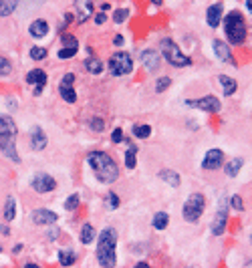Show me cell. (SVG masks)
Instances as JSON below:
<instances>
[{
  "label": "cell",
  "instance_id": "6da1fadb",
  "mask_svg": "<svg viewBox=\"0 0 252 268\" xmlns=\"http://www.w3.org/2000/svg\"><path fill=\"white\" fill-rule=\"evenodd\" d=\"M87 163L93 169L95 177L101 184H113L119 177V167L113 161V158L105 152H91L87 156Z\"/></svg>",
  "mask_w": 252,
  "mask_h": 268
},
{
  "label": "cell",
  "instance_id": "7a4b0ae2",
  "mask_svg": "<svg viewBox=\"0 0 252 268\" xmlns=\"http://www.w3.org/2000/svg\"><path fill=\"white\" fill-rule=\"evenodd\" d=\"M16 135H18V127L14 123V119L10 115H0V152L14 163L20 161L16 154Z\"/></svg>",
  "mask_w": 252,
  "mask_h": 268
},
{
  "label": "cell",
  "instance_id": "3957f363",
  "mask_svg": "<svg viewBox=\"0 0 252 268\" xmlns=\"http://www.w3.org/2000/svg\"><path fill=\"white\" fill-rule=\"evenodd\" d=\"M117 230L115 228H105L99 234V242H97V262L101 268H115L117 264Z\"/></svg>",
  "mask_w": 252,
  "mask_h": 268
},
{
  "label": "cell",
  "instance_id": "277c9868",
  "mask_svg": "<svg viewBox=\"0 0 252 268\" xmlns=\"http://www.w3.org/2000/svg\"><path fill=\"white\" fill-rule=\"evenodd\" d=\"M224 33H226V39H228V47L234 45H242L248 37V28H246V20L244 16L238 12V10H232L224 16Z\"/></svg>",
  "mask_w": 252,
  "mask_h": 268
},
{
  "label": "cell",
  "instance_id": "5b68a950",
  "mask_svg": "<svg viewBox=\"0 0 252 268\" xmlns=\"http://www.w3.org/2000/svg\"><path fill=\"white\" fill-rule=\"evenodd\" d=\"M160 47H162V54H164V58L168 61V65L178 67V69H180V67H190V65H192V58L188 56V54H184L182 49H180L172 39H162Z\"/></svg>",
  "mask_w": 252,
  "mask_h": 268
},
{
  "label": "cell",
  "instance_id": "8992f818",
  "mask_svg": "<svg viewBox=\"0 0 252 268\" xmlns=\"http://www.w3.org/2000/svg\"><path fill=\"white\" fill-rule=\"evenodd\" d=\"M204 208H206V198L200 192H194L190 198L186 200L184 208H182V216L186 222H198L200 216L204 214Z\"/></svg>",
  "mask_w": 252,
  "mask_h": 268
},
{
  "label": "cell",
  "instance_id": "52a82bcc",
  "mask_svg": "<svg viewBox=\"0 0 252 268\" xmlns=\"http://www.w3.org/2000/svg\"><path fill=\"white\" fill-rule=\"evenodd\" d=\"M109 73L113 77H123V75H129L133 71V58L125 53V51H117L111 54V58L107 61Z\"/></svg>",
  "mask_w": 252,
  "mask_h": 268
},
{
  "label": "cell",
  "instance_id": "ba28073f",
  "mask_svg": "<svg viewBox=\"0 0 252 268\" xmlns=\"http://www.w3.org/2000/svg\"><path fill=\"white\" fill-rule=\"evenodd\" d=\"M226 226H228V202L222 198V200H220L218 212L214 216V222H212V234H216V236L224 234Z\"/></svg>",
  "mask_w": 252,
  "mask_h": 268
},
{
  "label": "cell",
  "instance_id": "9c48e42d",
  "mask_svg": "<svg viewBox=\"0 0 252 268\" xmlns=\"http://www.w3.org/2000/svg\"><path fill=\"white\" fill-rule=\"evenodd\" d=\"M188 107H198L206 113H218L220 109H222V105H220V99L216 95H206L202 99H190V101H186Z\"/></svg>",
  "mask_w": 252,
  "mask_h": 268
},
{
  "label": "cell",
  "instance_id": "30bf717a",
  "mask_svg": "<svg viewBox=\"0 0 252 268\" xmlns=\"http://www.w3.org/2000/svg\"><path fill=\"white\" fill-rule=\"evenodd\" d=\"M30 186H33L35 192L39 194H49L57 188V182H55V177H51L49 173H37L33 177V182H30Z\"/></svg>",
  "mask_w": 252,
  "mask_h": 268
},
{
  "label": "cell",
  "instance_id": "8fae6325",
  "mask_svg": "<svg viewBox=\"0 0 252 268\" xmlns=\"http://www.w3.org/2000/svg\"><path fill=\"white\" fill-rule=\"evenodd\" d=\"M224 165V154L222 150H208L206 156H204V161H202V167L208 169V171H214L218 167Z\"/></svg>",
  "mask_w": 252,
  "mask_h": 268
},
{
  "label": "cell",
  "instance_id": "7c38bea8",
  "mask_svg": "<svg viewBox=\"0 0 252 268\" xmlns=\"http://www.w3.org/2000/svg\"><path fill=\"white\" fill-rule=\"evenodd\" d=\"M61 41H63V49L57 53L59 58H71V56L77 54V51H79V41H77V37H73V35H63Z\"/></svg>",
  "mask_w": 252,
  "mask_h": 268
},
{
  "label": "cell",
  "instance_id": "4fadbf2b",
  "mask_svg": "<svg viewBox=\"0 0 252 268\" xmlns=\"http://www.w3.org/2000/svg\"><path fill=\"white\" fill-rule=\"evenodd\" d=\"M26 83L28 85H35V95L39 97L43 93V87L47 83V73L43 69H33L26 73Z\"/></svg>",
  "mask_w": 252,
  "mask_h": 268
},
{
  "label": "cell",
  "instance_id": "5bb4252c",
  "mask_svg": "<svg viewBox=\"0 0 252 268\" xmlns=\"http://www.w3.org/2000/svg\"><path fill=\"white\" fill-rule=\"evenodd\" d=\"M212 49H214V54L220 58L222 63H232L234 65V56H232V49L224 43V41H214L212 43Z\"/></svg>",
  "mask_w": 252,
  "mask_h": 268
},
{
  "label": "cell",
  "instance_id": "9a60e30c",
  "mask_svg": "<svg viewBox=\"0 0 252 268\" xmlns=\"http://www.w3.org/2000/svg\"><path fill=\"white\" fill-rule=\"evenodd\" d=\"M57 220H59V216H57L55 212L47 210V208H39V210L33 212V222H35L37 226H51V224H55Z\"/></svg>",
  "mask_w": 252,
  "mask_h": 268
},
{
  "label": "cell",
  "instance_id": "2e32d148",
  "mask_svg": "<svg viewBox=\"0 0 252 268\" xmlns=\"http://www.w3.org/2000/svg\"><path fill=\"white\" fill-rule=\"evenodd\" d=\"M222 8L224 6L220 4V2L208 6V10H206V22H208V26H212V28H218L220 26V22H222Z\"/></svg>",
  "mask_w": 252,
  "mask_h": 268
},
{
  "label": "cell",
  "instance_id": "e0dca14e",
  "mask_svg": "<svg viewBox=\"0 0 252 268\" xmlns=\"http://www.w3.org/2000/svg\"><path fill=\"white\" fill-rule=\"evenodd\" d=\"M28 33H30V37H33V39H43V37H47V33H49V22L43 20V18L33 20V22H30V26H28Z\"/></svg>",
  "mask_w": 252,
  "mask_h": 268
},
{
  "label": "cell",
  "instance_id": "ac0fdd59",
  "mask_svg": "<svg viewBox=\"0 0 252 268\" xmlns=\"http://www.w3.org/2000/svg\"><path fill=\"white\" fill-rule=\"evenodd\" d=\"M141 63L147 71H157V67H160V54L151 49H147L141 53Z\"/></svg>",
  "mask_w": 252,
  "mask_h": 268
},
{
  "label": "cell",
  "instance_id": "d6986e66",
  "mask_svg": "<svg viewBox=\"0 0 252 268\" xmlns=\"http://www.w3.org/2000/svg\"><path fill=\"white\" fill-rule=\"evenodd\" d=\"M30 145H33V150H37V152L47 147V135L41 127H33V131H30Z\"/></svg>",
  "mask_w": 252,
  "mask_h": 268
},
{
  "label": "cell",
  "instance_id": "ffe728a7",
  "mask_svg": "<svg viewBox=\"0 0 252 268\" xmlns=\"http://www.w3.org/2000/svg\"><path fill=\"white\" fill-rule=\"evenodd\" d=\"M218 83L222 85V89H224V97H232L236 93V89H238L236 81L230 79V77H226V75H218Z\"/></svg>",
  "mask_w": 252,
  "mask_h": 268
},
{
  "label": "cell",
  "instance_id": "44dd1931",
  "mask_svg": "<svg viewBox=\"0 0 252 268\" xmlns=\"http://www.w3.org/2000/svg\"><path fill=\"white\" fill-rule=\"evenodd\" d=\"M83 67H85V69H87L91 75H101V73H103V63L99 61V58H95V56H89V58H85Z\"/></svg>",
  "mask_w": 252,
  "mask_h": 268
},
{
  "label": "cell",
  "instance_id": "7402d4cb",
  "mask_svg": "<svg viewBox=\"0 0 252 268\" xmlns=\"http://www.w3.org/2000/svg\"><path fill=\"white\" fill-rule=\"evenodd\" d=\"M242 165H244V160H242V158H234L232 161H228V163L224 165V171H226L228 177H236V175L240 173Z\"/></svg>",
  "mask_w": 252,
  "mask_h": 268
},
{
  "label": "cell",
  "instance_id": "603a6c76",
  "mask_svg": "<svg viewBox=\"0 0 252 268\" xmlns=\"http://www.w3.org/2000/svg\"><path fill=\"white\" fill-rule=\"evenodd\" d=\"M160 177H162L166 184H170V186H174V188H178V186L182 184L180 175H178L174 169H162V171H160Z\"/></svg>",
  "mask_w": 252,
  "mask_h": 268
},
{
  "label": "cell",
  "instance_id": "cb8c5ba5",
  "mask_svg": "<svg viewBox=\"0 0 252 268\" xmlns=\"http://www.w3.org/2000/svg\"><path fill=\"white\" fill-rule=\"evenodd\" d=\"M75 8H77V16H79L77 20L79 22H85L91 16V12H93V4L91 2H77Z\"/></svg>",
  "mask_w": 252,
  "mask_h": 268
},
{
  "label": "cell",
  "instance_id": "d4e9b609",
  "mask_svg": "<svg viewBox=\"0 0 252 268\" xmlns=\"http://www.w3.org/2000/svg\"><path fill=\"white\" fill-rule=\"evenodd\" d=\"M59 262L61 266H73L77 262V254L73 250H59Z\"/></svg>",
  "mask_w": 252,
  "mask_h": 268
},
{
  "label": "cell",
  "instance_id": "484cf974",
  "mask_svg": "<svg viewBox=\"0 0 252 268\" xmlns=\"http://www.w3.org/2000/svg\"><path fill=\"white\" fill-rule=\"evenodd\" d=\"M2 216H4V220H6V222L14 220V216H16V204H14V198H12V196H8V198H6V204H4V212H2Z\"/></svg>",
  "mask_w": 252,
  "mask_h": 268
},
{
  "label": "cell",
  "instance_id": "4316f807",
  "mask_svg": "<svg viewBox=\"0 0 252 268\" xmlns=\"http://www.w3.org/2000/svg\"><path fill=\"white\" fill-rule=\"evenodd\" d=\"M81 242L83 244H91L93 240H95V228H93L91 224H83V228H81Z\"/></svg>",
  "mask_w": 252,
  "mask_h": 268
},
{
  "label": "cell",
  "instance_id": "83f0119b",
  "mask_svg": "<svg viewBox=\"0 0 252 268\" xmlns=\"http://www.w3.org/2000/svg\"><path fill=\"white\" fill-rule=\"evenodd\" d=\"M168 224H170L168 212H157V214L153 216V228H155V230H166Z\"/></svg>",
  "mask_w": 252,
  "mask_h": 268
},
{
  "label": "cell",
  "instance_id": "f1b7e54d",
  "mask_svg": "<svg viewBox=\"0 0 252 268\" xmlns=\"http://www.w3.org/2000/svg\"><path fill=\"white\" fill-rule=\"evenodd\" d=\"M59 95L63 97V101H67V103H75L77 101V93H75V89L73 87H59Z\"/></svg>",
  "mask_w": 252,
  "mask_h": 268
},
{
  "label": "cell",
  "instance_id": "f546056e",
  "mask_svg": "<svg viewBox=\"0 0 252 268\" xmlns=\"http://www.w3.org/2000/svg\"><path fill=\"white\" fill-rule=\"evenodd\" d=\"M18 8V2L14 0H0V16H10L12 10Z\"/></svg>",
  "mask_w": 252,
  "mask_h": 268
},
{
  "label": "cell",
  "instance_id": "4dcf8cb0",
  "mask_svg": "<svg viewBox=\"0 0 252 268\" xmlns=\"http://www.w3.org/2000/svg\"><path fill=\"white\" fill-rule=\"evenodd\" d=\"M135 163H137V145H129V150L125 152V165L133 169Z\"/></svg>",
  "mask_w": 252,
  "mask_h": 268
},
{
  "label": "cell",
  "instance_id": "1f68e13d",
  "mask_svg": "<svg viewBox=\"0 0 252 268\" xmlns=\"http://www.w3.org/2000/svg\"><path fill=\"white\" fill-rule=\"evenodd\" d=\"M47 54H49V51L45 47H33L30 49V58H33V61H43V58H47Z\"/></svg>",
  "mask_w": 252,
  "mask_h": 268
},
{
  "label": "cell",
  "instance_id": "d6a6232c",
  "mask_svg": "<svg viewBox=\"0 0 252 268\" xmlns=\"http://www.w3.org/2000/svg\"><path fill=\"white\" fill-rule=\"evenodd\" d=\"M133 135L139 139H147L151 135V125H135L133 127Z\"/></svg>",
  "mask_w": 252,
  "mask_h": 268
},
{
  "label": "cell",
  "instance_id": "836d02e7",
  "mask_svg": "<svg viewBox=\"0 0 252 268\" xmlns=\"http://www.w3.org/2000/svg\"><path fill=\"white\" fill-rule=\"evenodd\" d=\"M10 73H12L10 61H8V58H4V56H0V77H6V75H10Z\"/></svg>",
  "mask_w": 252,
  "mask_h": 268
},
{
  "label": "cell",
  "instance_id": "e575fe53",
  "mask_svg": "<svg viewBox=\"0 0 252 268\" xmlns=\"http://www.w3.org/2000/svg\"><path fill=\"white\" fill-rule=\"evenodd\" d=\"M77 208H79V196H77V194H71V196L65 200V210L73 212V210H77Z\"/></svg>",
  "mask_w": 252,
  "mask_h": 268
},
{
  "label": "cell",
  "instance_id": "d590c367",
  "mask_svg": "<svg viewBox=\"0 0 252 268\" xmlns=\"http://www.w3.org/2000/svg\"><path fill=\"white\" fill-rule=\"evenodd\" d=\"M170 85H172V79H170V77H162V79H157V83H155V93H164Z\"/></svg>",
  "mask_w": 252,
  "mask_h": 268
},
{
  "label": "cell",
  "instance_id": "8d00e7d4",
  "mask_svg": "<svg viewBox=\"0 0 252 268\" xmlns=\"http://www.w3.org/2000/svg\"><path fill=\"white\" fill-rule=\"evenodd\" d=\"M127 16H129V10H127V8H119V10H115V14H113V22L121 24V22L127 20Z\"/></svg>",
  "mask_w": 252,
  "mask_h": 268
},
{
  "label": "cell",
  "instance_id": "74e56055",
  "mask_svg": "<svg viewBox=\"0 0 252 268\" xmlns=\"http://www.w3.org/2000/svg\"><path fill=\"white\" fill-rule=\"evenodd\" d=\"M230 206H234V210H238V212L244 210V204H242V198L240 196H232L230 198Z\"/></svg>",
  "mask_w": 252,
  "mask_h": 268
},
{
  "label": "cell",
  "instance_id": "f35d334b",
  "mask_svg": "<svg viewBox=\"0 0 252 268\" xmlns=\"http://www.w3.org/2000/svg\"><path fill=\"white\" fill-rule=\"evenodd\" d=\"M103 119H91L89 121V127L93 129V131H103Z\"/></svg>",
  "mask_w": 252,
  "mask_h": 268
},
{
  "label": "cell",
  "instance_id": "ab89813d",
  "mask_svg": "<svg viewBox=\"0 0 252 268\" xmlns=\"http://www.w3.org/2000/svg\"><path fill=\"white\" fill-rule=\"evenodd\" d=\"M73 83H75V75L73 73H65V75H63V81H61L63 87H73Z\"/></svg>",
  "mask_w": 252,
  "mask_h": 268
},
{
  "label": "cell",
  "instance_id": "60d3db41",
  "mask_svg": "<svg viewBox=\"0 0 252 268\" xmlns=\"http://www.w3.org/2000/svg\"><path fill=\"white\" fill-rule=\"evenodd\" d=\"M111 141H113V143H121V141H123V131H121L119 127L111 133Z\"/></svg>",
  "mask_w": 252,
  "mask_h": 268
},
{
  "label": "cell",
  "instance_id": "b9f144b4",
  "mask_svg": "<svg viewBox=\"0 0 252 268\" xmlns=\"http://www.w3.org/2000/svg\"><path fill=\"white\" fill-rule=\"evenodd\" d=\"M107 198H109V206H111V210H115V208H119V198H117V194H113V192H111Z\"/></svg>",
  "mask_w": 252,
  "mask_h": 268
},
{
  "label": "cell",
  "instance_id": "7bdbcfd3",
  "mask_svg": "<svg viewBox=\"0 0 252 268\" xmlns=\"http://www.w3.org/2000/svg\"><path fill=\"white\" fill-rule=\"evenodd\" d=\"M107 20V16H105V12H99V14H95V24H103Z\"/></svg>",
  "mask_w": 252,
  "mask_h": 268
},
{
  "label": "cell",
  "instance_id": "ee69618b",
  "mask_svg": "<svg viewBox=\"0 0 252 268\" xmlns=\"http://www.w3.org/2000/svg\"><path fill=\"white\" fill-rule=\"evenodd\" d=\"M113 45H115V47H121V45H123V37H121V35H117V37L113 39Z\"/></svg>",
  "mask_w": 252,
  "mask_h": 268
},
{
  "label": "cell",
  "instance_id": "f6af8a7d",
  "mask_svg": "<svg viewBox=\"0 0 252 268\" xmlns=\"http://www.w3.org/2000/svg\"><path fill=\"white\" fill-rule=\"evenodd\" d=\"M133 268H151V266H149L147 262H137V264H135Z\"/></svg>",
  "mask_w": 252,
  "mask_h": 268
},
{
  "label": "cell",
  "instance_id": "bcb514c9",
  "mask_svg": "<svg viewBox=\"0 0 252 268\" xmlns=\"http://www.w3.org/2000/svg\"><path fill=\"white\" fill-rule=\"evenodd\" d=\"M57 236H59V230H57V228L49 232V238H51V240H53V238H57Z\"/></svg>",
  "mask_w": 252,
  "mask_h": 268
},
{
  "label": "cell",
  "instance_id": "7dc6e473",
  "mask_svg": "<svg viewBox=\"0 0 252 268\" xmlns=\"http://www.w3.org/2000/svg\"><path fill=\"white\" fill-rule=\"evenodd\" d=\"M0 232H2V234H6V236H8V232H10V230H8L6 226H0Z\"/></svg>",
  "mask_w": 252,
  "mask_h": 268
},
{
  "label": "cell",
  "instance_id": "c3c4849f",
  "mask_svg": "<svg viewBox=\"0 0 252 268\" xmlns=\"http://www.w3.org/2000/svg\"><path fill=\"white\" fill-rule=\"evenodd\" d=\"M24 268H39L37 264H24Z\"/></svg>",
  "mask_w": 252,
  "mask_h": 268
},
{
  "label": "cell",
  "instance_id": "681fc988",
  "mask_svg": "<svg viewBox=\"0 0 252 268\" xmlns=\"http://www.w3.org/2000/svg\"><path fill=\"white\" fill-rule=\"evenodd\" d=\"M246 268H250V262H248V266H246Z\"/></svg>",
  "mask_w": 252,
  "mask_h": 268
},
{
  "label": "cell",
  "instance_id": "f907efd6",
  "mask_svg": "<svg viewBox=\"0 0 252 268\" xmlns=\"http://www.w3.org/2000/svg\"><path fill=\"white\" fill-rule=\"evenodd\" d=\"M0 252H2V246H0Z\"/></svg>",
  "mask_w": 252,
  "mask_h": 268
}]
</instances>
